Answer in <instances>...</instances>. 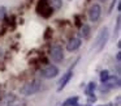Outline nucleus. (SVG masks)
Returning <instances> with one entry per match:
<instances>
[{"label": "nucleus", "mask_w": 121, "mask_h": 106, "mask_svg": "<svg viewBox=\"0 0 121 106\" xmlns=\"http://www.w3.org/2000/svg\"><path fill=\"white\" fill-rule=\"evenodd\" d=\"M79 34H81V37L83 38V39H87V38L90 37V26L89 25H82L81 26V33H79Z\"/></svg>", "instance_id": "nucleus-12"}, {"label": "nucleus", "mask_w": 121, "mask_h": 106, "mask_svg": "<svg viewBox=\"0 0 121 106\" xmlns=\"http://www.w3.org/2000/svg\"><path fill=\"white\" fill-rule=\"evenodd\" d=\"M116 1H117V0H113V1H112V4H111V8H109V11H112V9H113V7H115Z\"/></svg>", "instance_id": "nucleus-18"}, {"label": "nucleus", "mask_w": 121, "mask_h": 106, "mask_svg": "<svg viewBox=\"0 0 121 106\" xmlns=\"http://www.w3.org/2000/svg\"><path fill=\"white\" fill-rule=\"evenodd\" d=\"M120 16H118L117 17V24H116V25H117V26H116V30H115V34H117V33H118V29H120Z\"/></svg>", "instance_id": "nucleus-17"}, {"label": "nucleus", "mask_w": 121, "mask_h": 106, "mask_svg": "<svg viewBox=\"0 0 121 106\" xmlns=\"http://www.w3.org/2000/svg\"><path fill=\"white\" fill-rule=\"evenodd\" d=\"M77 101H78V97H70L63 103V106H74L77 103Z\"/></svg>", "instance_id": "nucleus-13"}, {"label": "nucleus", "mask_w": 121, "mask_h": 106, "mask_svg": "<svg viewBox=\"0 0 121 106\" xmlns=\"http://www.w3.org/2000/svg\"><path fill=\"white\" fill-rule=\"evenodd\" d=\"M108 38H109L108 28H103V29L100 30V33L98 34V37H96V41H95L94 48H95L96 51H100V50H102V48L105 46V43H107Z\"/></svg>", "instance_id": "nucleus-2"}, {"label": "nucleus", "mask_w": 121, "mask_h": 106, "mask_svg": "<svg viewBox=\"0 0 121 106\" xmlns=\"http://www.w3.org/2000/svg\"><path fill=\"white\" fill-rule=\"evenodd\" d=\"M95 88H96V84H95V82H90L89 88H87V93L91 94V92H92V90H95Z\"/></svg>", "instance_id": "nucleus-15"}, {"label": "nucleus", "mask_w": 121, "mask_h": 106, "mask_svg": "<svg viewBox=\"0 0 121 106\" xmlns=\"http://www.w3.org/2000/svg\"><path fill=\"white\" fill-rule=\"evenodd\" d=\"M108 77H109V72H108L107 69H104V71L100 72V81L102 82H105Z\"/></svg>", "instance_id": "nucleus-14"}, {"label": "nucleus", "mask_w": 121, "mask_h": 106, "mask_svg": "<svg viewBox=\"0 0 121 106\" xmlns=\"http://www.w3.org/2000/svg\"><path fill=\"white\" fill-rule=\"evenodd\" d=\"M107 106H112V105H107Z\"/></svg>", "instance_id": "nucleus-23"}, {"label": "nucleus", "mask_w": 121, "mask_h": 106, "mask_svg": "<svg viewBox=\"0 0 121 106\" xmlns=\"http://www.w3.org/2000/svg\"><path fill=\"white\" fill-rule=\"evenodd\" d=\"M14 101H16V96L14 94H7L3 97V100L0 101V106H11L12 103H14Z\"/></svg>", "instance_id": "nucleus-9"}, {"label": "nucleus", "mask_w": 121, "mask_h": 106, "mask_svg": "<svg viewBox=\"0 0 121 106\" xmlns=\"http://www.w3.org/2000/svg\"><path fill=\"white\" fill-rule=\"evenodd\" d=\"M121 53H118L117 54V56H116V59H117V62H120V59H121V55H120Z\"/></svg>", "instance_id": "nucleus-19"}, {"label": "nucleus", "mask_w": 121, "mask_h": 106, "mask_svg": "<svg viewBox=\"0 0 121 106\" xmlns=\"http://www.w3.org/2000/svg\"><path fill=\"white\" fill-rule=\"evenodd\" d=\"M1 54H3V50H1V48H0V56H1Z\"/></svg>", "instance_id": "nucleus-20"}, {"label": "nucleus", "mask_w": 121, "mask_h": 106, "mask_svg": "<svg viewBox=\"0 0 121 106\" xmlns=\"http://www.w3.org/2000/svg\"><path fill=\"white\" fill-rule=\"evenodd\" d=\"M5 12H7V9L4 8V7H0V20L4 19V16H5Z\"/></svg>", "instance_id": "nucleus-16"}, {"label": "nucleus", "mask_w": 121, "mask_h": 106, "mask_svg": "<svg viewBox=\"0 0 121 106\" xmlns=\"http://www.w3.org/2000/svg\"><path fill=\"white\" fill-rule=\"evenodd\" d=\"M100 14H102V8H100V5L99 4H92V5L90 7V9H89L90 21H92V22L98 21L99 17H100Z\"/></svg>", "instance_id": "nucleus-5"}, {"label": "nucleus", "mask_w": 121, "mask_h": 106, "mask_svg": "<svg viewBox=\"0 0 121 106\" xmlns=\"http://www.w3.org/2000/svg\"><path fill=\"white\" fill-rule=\"evenodd\" d=\"M37 12L40 14V16L48 19V17L52 14L53 11L48 7V4L46 3V0H39V3H38V5H37Z\"/></svg>", "instance_id": "nucleus-3"}, {"label": "nucleus", "mask_w": 121, "mask_h": 106, "mask_svg": "<svg viewBox=\"0 0 121 106\" xmlns=\"http://www.w3.org/2000/svg\"><path fill=\"white\" fill-rule=\"evenodd\" d=\"M105 85H107L108 89L109 88H118L120 87V80H118L117 76H109L105 81Z\"/></svg>", "instance_id": "nucleus-10"}, {"label": "nucleus", "mask_w": 121, "mask_h": 106, "mask_svg": "<svg viewBox=\"0 0 121 106\" xmlns=\"http://www.w3.org/2000/svg\"><path fill=\"white\" fill-rule=\"evenodd\" d=\"M72 71H68L65 75H63V77L60 79V81H59V87H57V90L60 92V90H63L64 88H65V85L69 82V80H70V77H72Z\"/></svg>", "instance_id": "nucleus-7"}, {"label": "nucleus", "mask_w": 121, "mask_h": 106, "mask_svg": "<svg viewBox=\"0 0 121 106\" xmlns=\"http://www.w3.org/2000/svg\"><path fill=\"white\" fill-rule=\"evenodd\" d=\"M74 106H81V105H77V103H76V105H74ZM85 106H90V105H85Z\"/></svg>", "instance_id": "nucleus-21"}, {"label": "nucleus", "mask_w": 121, "mask_h": 106, "mask_svg": "<svg viewBox=\"0 0 121 106\" xmlns=\"http://www.w3.org/2000/svg\"><path fill=\"white\" fill-rule=\"evenodd\" d=\"M39 89H40V82L38 80H33V81L22 85V88L20 89V93L22 96H33L37 92H39Z\"/></svg>", "instance_id": "nucleus-1"}, {"label": "nucleus", "mask_w": 121, "mask_h": 106, "mask_svg": "<svg viewBox=\"0 0 121 106\" xmlns=\"http://www.w3.org/2000/svg\"><path fill=\"white\" fill-rule=\"evenodd\" d=\"M46 3L48 4V7H50L52 11H56V9H60L61 8L63 1H61V0H46Z\"/></svg>", "instance_id": "nucleus-11"}, {"label": "nucleus", "mask_w": 121, "mask_h": 106, "mask_svg": "<svg viewBox=\"0 0 121 106\" xmlns=\"http://www.w3.org/2000/svg\"><path fill=\"white\" fill-rule=\"evenodd\" d=\"M51 58L56 63H60L64 59V53H63V48H61L60 45L52 46V48H51Z\"/></svg>", "instance_id": "nucleus-4"}, {"label": "nucleus", "mask_w": 121, "mask_h": 106, "mask_svg": "<svg viewBox=\"0 0 121 106\" xmlns=\"http://www.w3.org/2000/svg\"><path fill=\"white\" fill-rule=\"evenodd\" d=\"M40 75H42V77H44V79H52V77H55L59 75V68L56 66H47L44 69H42Z\"/></svg>", "instance_id": "nucleus-6"}, {"label": "nucleus", "mask_w": 121, "mask_h": 106, "mask_svg": "<svg viewBox=\"0 0 121 106\" xmlns=\"http://www.w3.org/2000/svg\"><path fill=\"white\" fill-rule=\"evenodd\" d=\"M11 106H18V105H16V103H12V105Z\"/></svg>", "instance_id": "nucleus-22"}, {"label": "nucleus", "mask_w": 121, "mask_h": 106, "mask_svg": "<svg viewBox=\"0 0 121 106\" xmlns=\"http://www.w3.org/2000/svg\"><path fill=\"white\" fill-rule=\"evenodd\" d=\"M81 46V39L79 38H70L69 42L66 43V50L68 51H76Z\"/></svg>", "instance_id": "nucleus-8"}]
</instances>
